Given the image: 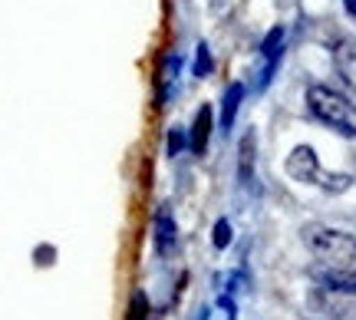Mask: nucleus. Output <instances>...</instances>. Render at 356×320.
<instances>
[{
  "label": "nucleus",
  "mask_w": 356,
  "mask_h": 320,
  "mask_svg": "<svg viewBox=\"0 0 356 320\" xmlns=\"http://www.w3.org/2000/svg\"><path fill=\"white\" fill-rule=\"evenodd\" d=\"M304 241L310 255L327 271H356V238L340 228H307Z\"/></svg>",
  "instance_id": "nucleus-1"
},
{
  "label": "nucleus",
  "mask_w": 356,
  "mask_h": 320,
  "mask_svg": "<svg viewBox=\"0 0 356 320\" xmlns=\"http://www.w3.org/2000/svg\"><path fill=\"white\" fill-rule=\"evenodd\" d=\"M152 244H155V255L159 257H172L178 248V225L175 215L168 205L155 208V221H152Z\"/></svg>",
  "instance_id": "nucleus-4"
},
{
  "label": "nucleus",
  "mask_w": 356,
  "mask_h": 320,
  "mask_svg": "<svg viewBox=\"0 0 356 320\" xmlns=\"http://www.w3.org/2000/svg\"><path fill=\"white\" fill-rule=\"evenodd\" d=\"M211 70H215V60H211V50H208L204 43H198V50H195V77H198V79L211 77Z\"/></svg>",
  "instance_id": "nucleus-14"
},
{
  "label": "nucleus",
  "mask_w": 356,
  "mask_h": 320,
  "mask_svg": "<svg viewBox=\"0 0 356 320\" xmlns=\"http://www.w3.org/2000/svg\"><path fill=\"white\" fill-rule=\"evenodd\" d=\"M211 126H215V113H211V106H202V109L195 113V122H191V129H188L191 152L195 155H204V149H208V136H211Z\"/></svg>",
  "instance_id": "nucleus-6"
},
{
  "label": "nucleus",
  "mask_w": 356,
  "mask_h": 320,
  "mask_svg": "<svg viewBox=\"0 0 356 320\" xmlns=\"http://www.w3.org/2000/svg\"><path fill=\"white\" fill-rule=\"evenodd\" d=\"M234 238V228H231L228 218H218L215 221V231H211V244H215V251H225Z\"/></svg>",
  "instance_id": "nucleus-12"
},
{
  "label": "nucleus",
  "mask_w": 356,
  "mask_h": 320,
  "mask_svg": "<svg viewBox=\"0 0 356 320\" xmlns=\"http://www.w3.org/2000/svg\"><path fill=\"white\" fill-rule=\"evenodd\" d=\"M343 7H346V13H350V17H356V0H343Z\"/></svg>",
  "instance_id": "nucleus-18"
},
{
  "label": "nucleus",
  "mask_w": 356,
  "mask_h": 320,
  "mask_svg": "<svg viewBox=\"0 0 356 320\" xmlns=\"http://www.w3.org/2000/svg\"><path fill=\"white\" fill-rule=\"evenodd\" d=\"M287 175L300 185H323V168H320V159L310 145H297L291 155H287Z\"/></svg>",
  "instance_id": "nucleus-3"
},
{
  "label": "nucleus",
  "mask_w": 356,
  "mask_h": 320,
  "mask_svg": "<svg viewBox=\"0 0 356 320\" xmlns=\"http://www.w3.org/2000/svg\"><path fill=\"white\" fill-rule=\"evenodd\" d=\"M254 166H257V136H254V129H251L238 142V182L241 185L254 182Z\"/></svg>",
  "instance_id": "nucleus-5"
},
{
  "label": "nucleus",
  "mask_w": 356,
  "mask_h": 320,
  "mask_svg": "<svg viewBox=\"0 0 356 320\" xmlns=\"http://www.w3.org/2000/svg\"><path fill=\"white\" fill-rule=\"evenodd\" d=\"M333 60H337L340 77H343L346 83L356 90V43L353 40H340V43H337V50H333Z\"/></svg>",
  "instance_id": "nucleus-9"
},
{
  "label": "nucleus",
  "mask_w": 356,
  "mask_h": 320,
  "mask_svg": "<svg viewBox=\"0 0 356 320\" xmlns=\"http://www.w3.org/2000/svg\"><path fill=\"white\" fill-rule=\"evenodd\" d=\"M307 109H310L314 119H320L323 126L337 129L340 136L356 139V106L350 103L346 96H340L337 90L314 83V86L307 90Z\"/></svg>",
  "instance_id": "nucleus-2"
},
{
  "label": "nucleus",
  "mask_w": 356,
  "mask_h": 320,
  "mask_svg": "<svg viewBox=\"0 0 356 320\" xmlns=\"http://www.w3.org/2000/svg\"><path fill=\"white\" fill-rule=\"evenodd\" d=\"M185 145H191V139L185 136V129H172V132H168V145H165L168 155H178Z\"/></svg>",
  "instance_id": "nucleus-16"
},
{
  "label": "nucleus",
  "mask_w": 356,
  "mask_h": 320,
  "mask_svg": "<svg viewBox=\"0 0 356 320\" xmlns=\"http://www.w3.org/2000/svg\"><path fill=\"white\" fill-rule=\"evenodd\" d=\"M317 281L327 291H340V294H356V271H320Z\"/></svg>",
  "instance_id": "nucleus-10"
},
{
  "label": "nucleus",
  "mask_w": 356,
  "mask_h": 320,
  "mask_svg": "<svg viewBox=\"0 0 356 320\" xmlns=\"http://www.w3.org/2000/svg\"><path fill=\"white\" fill-rule=\"evenodd\" d=\"M218 307H221V310H228V317H234V301H231L228 294H225V297H218Z\"/></svg>",
  "instance_id": "nucleus-17"
},
{
  "label": "nucleus",
  "mask_w": 356,
  "mask_h": 320,
  "mask_svg": "<svg viewBox=\"0 0 356 320\" xmlns=\"http://www.w3.org/2000/svg\"><path fill=\"white\" fill-rule=\"evenodd\" d=\"M244 103V83H231L228 90H225V99H221V132H228L234 126V119H238V109Z\"/></svg>",
  "instance_id": "nucleus-8"
},
{
  "label": "nucleus",
  "mask_w": 356,
  "mask_h": 320,
  "mask_svg": "<svg viewBox=\"0 0 356 320\" xmlns=\"http://www.w3.org/2000/svg\"><path fill=\"white\" fill-rule=\"evenodd\" d=\"M33 264H37V268H50V264H56V248H53V244H40L37 251H33Z\"/></svg>",
  "instance_id": "nucleus-15"
},
{
  "label": "nucleus",
  "mask_w": 356,
  "mask_h": 320,
  "mask_svg": "<svg viewBox=\"0 0 356 320\" xmlns=\"http://www.w3.org/2000/svg\"><path fill=\"white\" fill-rule=\"evenodd\" d=\"M284 26H270L267 30V37L261 40V56L264 60H274V56H284Z\"/></svg>",
  "instance_id": "nucleus-11"
},
{
  "label": "nucleus",
  "mask_w": 356,
  "mask_h": 320,
  "mask_svg": "<svg viewBox=\"0 0 356 320\" xmlns=\"http://www.w3.org/2000/svg\"><path fill=\"white\" fill-rule=\"evenodd\" d=\"M149 314H152V307H149V297L142 294V291H136V294L129 297L126 320H149Z\"/></svg>",
  "instance_id": "nucleus-13"
},
{
  "label": "nucleus",
  "mask_w": 356,
  "mask_h": 320,
  "mask_svg": "<svg viewBox=\"0 0 356 320\" xmlns=\"http://www.w3.org/2000/svg\"><path fill=\"white\" fill-rule=\"evenodd\" d=\"M178 66H181V56L178 53H168L162 70H159V93H155V106H165L168 96H172V86H175V77H178Z\"/></svg>",
  "instance_id": "nucleus-7"
}]
</instances>
